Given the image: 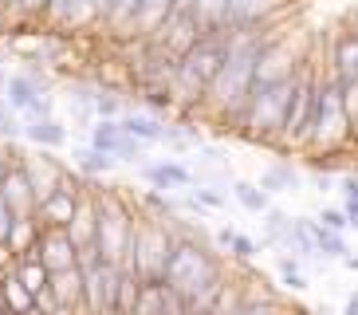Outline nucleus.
<instances>
[{
    "mask_svg": "<svg viewBox=\"0 0 358 315\" xmlns=\"http://www.w3.org/2000/svg\"><path fill=\"white\" fill-rule=\"evenodd\" d=\"M221 264L213 256L197 237H173V248H169V260H166V272H162V284L173 288L181 295V304L193 300L197 292H205L209 284H221Z\"/></svg>",
    "mask_w": 358,
    "mask_h": 315,
    "instance_id": "obj_1",
    "label": "nucleus"
},
{
    "mask_svg": "<svg viewBox=\"0 0 358 315\" xmlns=\"http://www.w3.org/2000/svg\"><path fill=\"white\" fill-rule=\"evenodd\" d=\"M292 87H295V75L280 79V83H268V87H252L244 118H241V134L252 138V142L280 146V130H284V115H287V103H292Z\"/></svg>",
    "mask_w": 358,
    "mask_h": 315,
    "instance_id": "obj_2",
    "label": "nucleus"
},
{
    "mask_svg": "<svg viewBox=\"0 0 358 315\" xmlns=\"http://www.w3.org/2000/svg\"><path fill=\"white\" fill-rule=\"evenodd\" d=\"M355 130H350V118L343 111V94H338V79L331 71L319 75V87H315V118H311V138H307V146L311 150H331L347 146Z\"/></svg>",
    "mask_w": 358,
    "mask_h": 315,
    "instance_id": "obj_3",
    "label": "nucleus"
},
{
    "mask_svg": "<svg viewBox=\"0 0 358 315\" xmlns=\"http://www.w3.org/2000/svg\"><path fill=\"white\" fill-rule=\"evenodd\" d=\"M169 248H173V232L166 229V220H134V237H130L122 268L134 272L138 284H162Z\"/></svg>",
    "mask_w": 358,
    "mask_h": 315,
    "instance_id": "obj_4",
    "label": "nucleus"
},
{
    "mask_svg": "<svg viewBox=\"0 0 358 315\" xmlns=\"http://www.w3.org/2000/svg\"><path fill=\"white\" fill-rule=\"evenodd\" d=\"M134 213L115 197V193H103L95 201V252L99 260L106 264H122L130 248V237H134Z\"/></svg>",
    "mask_w": 358,
    "mask_h": 315,
    "instance_id": "obj_5",
    "label": "nucleus"
},
{
    "mask_svg": "<svg viewBox=\"0 0 358 315\" xmlns=\"http://www.w3.org/2000/svg\"><path fill=\"white\" fill-rule=\"evenodd\" d=\"M315 87H319V71L311 63H307V67L299 63L295 87H292V103H287V115H284V130H280V146L307 150L311 118H315Z\"/></svg>",
    "mask_w": 358,
    "mask_h": 315,
    "instance_id": "obj_6",
    "label": "nucleus"
},
{
    "mask_svg": "<svg viewBox=\"0 0 358 315\" xmlns=\"http://www.w3.org/2000/svg\"><path fill=\"white\" fill-rule=\"evenodd\" d=\"M118 284H122V264H83V307L91 315H118Z\"/></svg>",
    "mask_w": 358,
    "mask_h": 315,
    "instance_id": "obj_7",
    "label": "nucleus"
},
{
    "mask_svg": "<svg viewBox=\"0 0 358 315\" xmlns=\"http://www.w3.org/2000/svg\"><path fill=\"white\" fill-rule=\"evenodd\" d=\"M224 59H229V36H201L197 43H193L189 52L181 55V67L197 79V83H205V91H209V83H213V75L224 67Z\"/></svg>",
    "mask_w": 358,
    "mask_h": 315,
    "instance_id": "obj_8",
    "label": "nucleus"
},
{
    "mask_svg": "<svg viewBox=\"0 0 358 315\" xmlns=\"http://www.w3.org/2000/svg\"><path fill=\"white\" fill-rule=\"evenodd\" d=\"M4 99H8L12 111H20V115H24V122L52 115V99L43 94V83H36L32 75H8V83H4Z\"/></svg>",
    "mask_w": 358,
    "mask_h": 315,
    "instance_id": "obj_9",
    "label": "nucleus"
},
{
    "mask_svg": "<svg viewBox=\"0 0 358 315\" xmlns=\"http://www.w3.org/2000/svg\"><path fill=\"white\" fill-rule=\"evenodd\" d=\"M299 71L292 48L280 40H264L260 43V55H256V67H252V87H268V83H280V79H292Z\"/></svg>",
    "mask_w": 358,
    "mask_h": 315,
    "instance_id": "obj_10",
    "label": "nucleus"
},
{
    "mask_svg": "<svg viewBox=\"0 0 358 315\" xmlns=\"http://www.w3.org/2000/svg\"><path fill=\"white\" fill-rule=\"evenodd\" d=\"M91 146L110 154V158H118V162H138V158H142V142L130 138L127 130L118 126V118H103V122L91 126Z\"/></svg>",
    "mask_w": 358,
    "mask_h": 315,
    "instance_id": "obj_11",
    "label": "nucleus"
},
{
    "mask_svg": "<svg viewBox=\"0 0 358 315\" xmlns=\"http://www.w3.org/2000/svg\"><path fill=\"white\" fill-rule=\"evenodd\" d=\"M36 256L43 260V268H48V272L79 264V248L71 244L67 229H59V225H43V229H40V237H36Z\"/></svg>",
    "mask_w": 358,
    "mask_h": 315,
    "instance_id": "obj_12",
    "label": "nucleus"
},
{
    "mask_svg": "<svg viewBox=\"0 0 358 315\" xmlns=\"http://www.w3.org/2000/svg\"><path fill=\"white\" fill-rule=\"evenodd\" d=\"M0 197L8 205L12 217H32L36 213V189L24 174V166H8L4 169V178H0Z\"/></svg>",
    "mask_w": 358,
    "mask_h": 315,
    "instance_id": "obj_13",
    "label": "nucleus"
},
{
    "mask_svg": "<svg viewBox=\"0 0 358 315\" xmlns=\"http://www.w3.org/2000/svg\"><path fill=\"white\" fill-rule=\"evenodd\" d=\"M75 209H79L75 189L59 186V189H52V193H43V197L36 201V220H40V225H59V229H64L67 220L75 217Z\"/></svg>",
    "mask_w": 358,
    "mask_h": 315,
    "instance_id": "obj_14",
    "label": "nucleus"
},
{
    "mask_svg": "<svg viewBox=\"0 0 358 315\" xmlns=\"http://www.w3.org/2000/svg\"><path fill=\"white\" fill-rule=\"evenodd\" d=\"M48 288H52V295H55V304H59V312L83 307V268H79V264L48 272Z\"/></svg>",
    "mask_w": 358,
    "mask_h": 315,
    "instance_id": "obj_15",
    "label": "nucleus"
},
{
    "mask_svg": "<svg viewBox=\"0 0 358 315\" xmlns=\"http://www.w3.org/2000/svg\"><path fill=\"white\" fill-rule=\"evenodd\" d=\"M331 75L338 83L347 79H358V31H338L335 43H331Z\"/></svg>",
    "mask_w": 358,
    "mask_h": 315,
    "instance_id": "obj_16",
    "label": "nucleus"
},
{
    "mask_svg": "<svg viewBox=\"0 0 358 315\" xmlns=\"http://www.w3.org/2000/svg\"><path fill=\"white\" fill-rule=\"evenodd\" d=\"M280 0H229V31L232 28H264L272 20Z\"/></svg>",
    "mask_w": 358,
    "mask_h": 315,
    "instance_id": "obj_17",
    "label": "nucleus"
},
{
    "mask_svg": "<svg viewBox=\"0 0 358 315\" xmlns=\"http://www.w3.org/2000/svg\"><path fill=\"white\" fill-rule=\"evenodd\" d=\"M189 16L197 20L201 36H221L229 31V0H193Z\"/></svg>",
    "mask_w": 358,
    "mask_h": 315,
    "instance_id": "obj_18",
    "label": "nucleus"
},
{
    "mask_svg": "<svg viewBox=\"0 0 358 315\" xmlns=\"http://www.w3.org/2000/svg\"><path fill=\"white\" fill-rule=\"evenodd\" d=\"M36 237H40V220L32 217H12L8 225V237H4V248L12 252V256H24V252L36 248Z\"/></svg>",
    "mask_w": 358,
    "mask_h": 315,
    "instance_id": "obj_19",
    "label": "nucleus"
},
{
    "mask_svg": "<svg viewBox=\"0 0 358 315\" xmlns=\"http://www.w3.org/2000/svg\"><path fill=\"white\" fill-rule=\"evenodd\" d=\"M169 16H173V0H142L130 28L142 31V36H154V31H158L162 24L169 20Z\"/></svg>",
    "mask_w": 358,
    "mask_h": 315,
    "instance_id": "obj_20",
    "label": "nucleus"
},
{
    "mask_svg": "<svg viewBox=\"0 0 358 315\" xmlns=\"http://www.w3.org/2000/svg\"><path fill=\"white\" fill-rule=\"evenodd\" d=\"M142 178L150 181L154 189H181L193 186V174L178 162H158V166H142Z\"/></svg>",
    "mask_w": 358,
    "mask_h": 315,
    "instance_id": "obj_21",
    "label": "nucleus"
},
{
    "mask_svg": "<svg viewBox=\"0 0 358 315\" xmlns=\"http://www.w3.org/2000/svg\"><path fill=\"white\" fill-rule=\"evenodd\" d=\"M0 312H12V315L32 312V292L20 284V276H16V272L0 276Z\"/></svg>",
    "mask_w": 358,
    "mask_h": 315,
    "instance_id": "obj_22",
    "label": "nucleus"
},
{
    "mask_svg": "<svg viewBox=\"0 0 358 315\" xmlns=\"http://www.w3.org/2000/svg\"><path fill=\"white\" fill-rule=\"evenodd\" d=\"M118 126H122L130 138H138V142H162V118L158 115H146V111H127V115L118 118Z\"/></svg>",
    "mask_w": 358,
    "mask_h": 315,
    "instance_id": "obj_23",
    "label": "nucleus"
},
{
    "mask_svg": "<svg viewBox=\"0 0 358 315\" xmlns=\"http://www.w3.org/2000/svg\"><path fill=\"white\" fill-rule=\"evenodd\" d=\"M24 138H28V142H36V146L59 150L67 142V130L55 122L52 115H48V118H32V122H24Z\"/></svg>",
    "mask_w": 358,
    "mask_h": 315,
    "instance_id": "obj_24",
    "label": "nucleus"
},
{
    "mask_svg": "<svg viewBox=\"0 0 358 315\" xmlns=\"http://www.w3.org/2000/svg\"><path fill=\"white\" fill-rule=\"evenodd\" d=\"M67 237H71L75 248H87V244H95V205H83L79 201V209H75V217L64 225Z\"/></svg>",
    "mask_w": 358,
    "mask_h": 315,
    "instance_id": "obj_25",
    "label": "nucleus"
},
{
    "mask_svg": "<svg viewBox=\"0 0 358 315\" xmlns=\"http://www.w3.org/2000/svg\"><path fill=\"white\" fill-rule=\"evenodd\" d=\"M307 232H311V241H315V252L319 256H347V241H343V232L335 229H327V225H319V220H307Z\"/></svg>",
    "mask_w": 358,
    "mask_h": 315,
    "instance_id": "obj_26",
    "label": "nucleus"
},
{
    "mask_svg": "<svg viewBox=\"0 0 358 315\" xmlns=\"http://www.w3.org/2000/svg\"><path fill=\"white\" fill-rule=\"evenodd\" d=\"M134 315H166V284H142L134 300Z\"/></svg>",
    "mask_w": 358,
    "mask_h": 315,
    "instance_id": "obj_27",
    "label": "nucleus"
},
{
    "mask_svg": "<svg viewBox=\"0 0 358 315\" xmlns=\"http://www.w3.org/2000/svg\"><path fill=\"white\" fill-rule=\"evenodd\" d=\"M75 166H79V174L95 178V174H110V169H115V158L103 154V150H95V146H87V150L75 154Z\"/></svg>",
    "mask_w": 358,
    "mask_h": 315,
    "instance_id": "obj_28",
    "label": "nucleus"
},
{
    "mask_svg": "<svg viewBox=\"0 0 358 315\" xmlns=\"http://www.w3.org/2000/svg\"><path fill=\"white\" fill-rule=\"evenodd\" d=\"M232 197L241 201V209H248V213L268 209V193L260 186H252V181H232Z\"/></svg>",
    "mask_w": 358,
    "mask_h": 315,
    "instance_id": "obj_29",
    "label": "nucleus"
},
{
    "mask_svg": "<svg viewBox=\"0 0 358 315\" xmlns=\"http://www.w3.org/2000/svg\"><path fill=\"white\" fill-rule=\"evenodd\" d=\"M260 189L264 193H287V189H295V169L292 166H272L260 174Z\"/></svg>",
    "mask_w": 358,
    "mask_h": 315,
    "instance_id": "obj_30",
    "label": "nucleus"
},
{
    "mask_svg": "<svg viewBox=\"0 0 358 315\" xmlns=\"http://www.w3.org/2000/svg\"><path fill=\"white\" fill-rule=\"evenodd\" d=\"M162 142H169L173 150H189L197 146V130L193 126H162Z\"/></svg>",
    "mask_w": 358,
    "mask_h": 315,
    "instance_id": "obj_31",
    "label": "nucleus"
},
{
    "mask_svg": "<svg viewBox=\"0 0 358 315\" xmlns=\"http://www.w3.org/2000/svg\"><path fill=\"white\" fill-rule=\"evenodd\" d=\"M264 229H268V241H272V244H280V237H284V232L292 229V217L268 205V209H264Z\"/></svg>",
    "mask_w": 358,
    "mask_h": 315,
    "instance_id": "obj_32",
    "label": "nucleus"
},
{
    "mask_svg": "<svg viewBox=\"0 0 358 315\" xmlns=\"http://www.w3.org/2000/svg\"><path fill=\"white\" fill-rule=\"evenodd\" d=\"M138 4H142V0H115V8H110L106 24H110V28H130V24H134Z\"/></svg>",
    "mask_w": 358,
    "mask_h": 315,
    "instance_id": "obj_33",
    "label": "nucleus"
},
{
    "mask_svg": "<svg viewBox=\"0 0 358 315\" xmlns=\"http://www.w3.org/2000/svg\"><path fill=\"white\" fill-rule=\"evenodd\" d=\"M95 111L103 118H122L127 111H122V99H118L115 91H95Z\"/></svg>",
    "mask_w": 358,
    "mask_h": 315,
    "instance_id": "obj_34",
    "label": "nucleus"
},
{
    "mask_svg": "<svg viewBox=\"0 0 358 315\" xmlns=\"http://www.w3.org/2000/svg\"><path fill=\"white\" fill-rule=\"evenodd\" d=\"M232 315H280V304H275L272 295H264V300H241V307Z\"/></svg>",
    "mask_w": 358,
    "mask_h": 315,
    "instance_id": "obj_35",
    "label": "nucleus"
},
{
    "mask_svg": "<svg viewBox=\"0 0 358 315\" xmlns=\"http://www.w3.org/2000/svg\"><path fill=\"white\" fill-rule=\"evenodd\" d=\"M338 94H343V111L350 118V130L358 122V79H347V83H338Z\"/></svg>",
    "mask_w": 358,
    "mask_h": 315,
    "instance_id": "obj_36",
    "label": "nucleus"
},
{
    "mask_svg": "<svg viewBox=\"0 0 358 315\" xmlns=\"http://www.w3.org/2000/svg\"><path fill=\"white\" fill-rule=\"evenodd\" d=\"M229 248H232V256H236V260H252L256 252H260V244H256L252 237H241V232H232Z\"/></svg>",
    "mask_w": 358,
    "mask_h": 315,
    "instance_id": "obj_37",
    "label": "nucleus"
},
{
    "mask_svg": "<svg viewBox=\"0 0 358 315\" xmlns=\"http://www.w3.org/2000/svg\"><path fill=\"white\" fill-rule=\"evenodd\" d=\"M16 111H12L8 106V99H4V94H0V138H16L20 134V126H16Z\"/></svg>",
    "mask_w": 358,
    "mask_h": 315,
    "instance_id": "obj_38",
    "label": "nucleus"
},
{
    "mask_svg": "<svg viewBox=\"0 0 358 315\" xmlns=\"http://www.w3.org/2000/svg\"><path fill=\"white\" fill-rule=\"evenodd\" d=\"M193 197H197L201 205H209V209H221V205H224V193H217L213 186H197V189H193Z\"/></svg>",
    "mask_w": 358,
    "mask_h": 315,
    "instance_id": "obj_39",
    "label": "nucleus"
},
{
    "mask_svg": "<svg viewBox=\"0 0 358 315\" xmlns=\"http://www.w3.org/2000/svg\"><path fill=\"white\" fill-rule=\"evenodd\" d=\"M319 225H327V229L343 232V229L350 225V220H347V213H343V209H323V213H319Z\"/></svg>",
    "mask_w": 358,
    "mask_h": 315,
    "instance_id": "obj_40",
    "label": "nucleus"
},
{
    "mask_svg": "<svg viewBox=\"0 0 358 315\" xmlns=\"http://www.w3.org/2000/svg\"><path fill=\"white\" fill-rule=\"evenodd\" d=\"M284 284L292 288V292H303V288H307V280L299 276V268H284Z\"/></svg>",
    "mask_w": 358,
    "mask_h": 315,
    "instance_id": "obj_41",
    "label": "nucleus"
},
{
    "mask_svg": "<svg viewBox=\"0 0 358 315\" xmlns=\"http://www.w3.org/2000/svg\"><path fill=\"white\" fill-rule=\"evenodd\" d=\"M338 186H343V197H347V201H358V178H355V174H347Z\"/></svg>",
    "mask_w": 358,
    "mask_h": 315,
    "instance_id": "obj_42",
    "label": "nucleus"
},
{
    "mask_svg": "<svg viewBox=\"0 0 358 315\" xmlns=\"http://www.w3.org/2000/svg\"><path fill=\"white\" fill-rule=\"evenodd\" d=\"M146 209H158V213H169V209H173V205H169L166 197H158V193H150V197H146Z\"/></svg>",
    "mask_w": 358,
    "mask_h": 315,
    "instance_id": "obj_43",
    "label": "nucleus"
},
{
    "mask_svg": "<svg viewBox=\"0 0 358 315\" xmlns=\"http://www.w3.org/2000/svg\"><path fill=\"white\" fill-rule=\"evenodd\" d=\"M110 8H115V0H95V20H103V24H106Z\"/></svg>",
    "mask_w": 358,
    "mask_h": 315,
    "instance_id": "obj_44",
    "label": "nucleus"
},
{
    "mask_svg": "<svg viewBox=\"0 0 358 315\" xmlns=\"http://www.w3.org/2000/svg\"><path fill=\"white\" fill-rule=\"evenodd\" d=\"M16 4H20L24 12H43L48 8V0H16Z\"/></svg>",
    "mask_w": 358,
    "mask_h": 315,
    "instance_id": "obj_45",
    "label": "nucleus"
},
{
    "mask_svg": "<svg viewBox=\"0 0 358 315\" xmlns=\"http://www.w3.org/2000/svg\"><path fill=\"white\" fill-rule=\"evenodd\" d=\"M315 186L327 193V189H335V178H327V174H319V178H315Z\"/></svg>",
    "mask_w": 358,
    "mask_h": 315,
    "instance_id": "obj_46",
    "label": "nucleus"
},
{
    "mask_svg": "<svg viewBox=\"0 0 358 315\" xmlns=\"http://www.w3.org/2000/svg\"><path fill=\"white\" fill-rule=\"evenodd\" d=\"M8 225H12V217H0V248H4V237H8Z\"/></svg>",
    "mask_w": 358,
    "mask_h": 315,
    "instance_id": "obj_47",
    "label": "nucleus"
},
{
    "mask_svg": "<svg viewBox=\"0 0 358 315\" xmlns=\"http://www.w3.org/2000/svg\"><path fill=\"white\" fill-rule=\"evenodd\" d=\"M343 315H358V292L347 300V312H343Z\"/></svg>",
    "mask_w": 358,
    "mask_h": 315,
    "instance_id": "obj_48",
    "label": "nucleus"
},
{
    "mask_svg": "<svg viewBox=\"0 0 358 315\" xmlns=\"http://www.w3.org/2000/svg\"><path fill=\"white\" fill-rule=\"evenodd\" d=\"M189 4L193 0H173V12H189Z\"/></svg>",
    "mask_w": 358,
    "mask_h": 315,
    "instance_id": "obj_49",
    "label": "nucleus"
},
{
    "mask_svg": "<svg viewBox=\"0 0 358 315\" xmlns=\"http://www.w3.org/2000/svg\"><path fill=\"white\" fill-rule=\"evenodd\" d=\"M4 83H8V75H4V71H0V91H4Z\"/></svg>",
    "mask_w": 358,
    "mask_h": 315,
    "instance_id": "obj_50",
    "label": "nucleus"
},
{
    "mask_svg": "<svg viewBox=\"0 0 358 315\" xmlns=\"http://www.w3.org/2000/svg\"><path fill=\"white\" fill-rule=\"evenodd\" d=\"M4 169H8V166H4V158H0V178H4Z\"/></svg>",
    "mask_w": 358,
    "mask_h": 315,
    "instance_id": "obj_51",
    "label": "nucleus"
},
{
    "mask_svg": "<svg viewBox=\"0 0 358 315\" xmlns=\"http://www.w3.org/2000/svg\"><path fill=\"white\" fill-rule=\"evenodd\" d=\"M24 315H40V312H36V307H32V312H24Z\"/></svg>",
    "mask_w": 358,
    "mask_h": 315,
    "instance_id": "obj_52",
    "label": "nucleus"
},
{
    "mask_svg": "<svg viewBox=\"0 0 358 315\" xmlns=\"http://www.w3.org/2000/svg\"><path fill=\"white\" fill-rule=\"evenodd\" d=\"M0 315H12V312H0Z\"/></svg>",
    "mask_w": 358,
    "mask_h": 315,
    "instance_id": "obj_53",
    "label": "nucleus"
},
{
    "mask_svg": "<svg viewBox=\"0 0 358 315\" xmlns=\"http://www.w3.org/2000/svg\"><path fill=\"white\" fill-rule=\"evenodd\" d=\"M355 31H358V28H355Z\"/></svg>",
    "mask_w": 358,
    "mask_h": 315,
    "instance_id": "obj_54",
    "label": "nucleus"
}]
</instances>
